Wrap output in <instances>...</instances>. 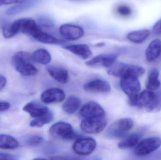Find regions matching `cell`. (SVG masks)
Returning a JSON list of instances; mask_svg holds the SVG:
<instances>
[{"mask_svg": "<svg viewBox=\"0 0 161 160\" xmlns=\"http://www.w3.org/2000/svg\"><path fill=\"white\" fill-rule=\"evenodd\" d=\"M33 38L44 44L62 45L65 43L64 40L57 38L48 33L43 32L41 29L40 27L33 36Z\"/></svg>", "mask_w": 161, "mask_h": 160, "instance_id": "d6986e66", "label": "cell"}, {"mask_svg": "<svg viewBox=\"0 0 161 160\" xmlns=\"http://www.w3.org/2000/svg\"><path fill=\"white\" fill-rule=\"evenodd\" d=\"M50 75L57 81L61 84L68 83L69 79L68 71L63 68L56 66H50L47 68Z\"/></svg>", "mask_w": 161, "mask_h": 160, "instance_id": "ac0fdd59", "label": "cell"}, {"mask_svg": "<svg viewBox=\"0 0 161 160\" xmlns=\"http://www.w3.org/2000/svg\"><path fill=\"white\" fill-rule=\"evenodd\" d=\"M153 31L154 34L158 35H161V19L158 21L153 27Z\"/></svg>", "mask_w": 161, "mask_h": 160, "instance_id": "836d02e7", "label": "cell"}, {"mask_svg": "<svg viewBox=\"0 0 161 160\" xmlns=\"http://www.w3.org/2000/svg\"><path fill=\"white\" fill-rule=\"evenodd\" d=\"M85 91L94 93H108L111 91V87L108 83L99 79L93 80L83 85Z\"/></svg>", "mask_w": 161, "mask_h": 160, "instance_id": "9a60e30c", "label": "cell"}, {"mask_svg": "<svg viewBox=\"0 0 161 160\" xmlns=\"http://www.w3.org/2000/svg\"><path fill=\"white\" fill-rule=\"evenodd\" d=\"M161 145V139L159 137L147 138L140 142L135 147L134 153L137 157L147 156L158 149Z\"/></svg>", "mask_w": 161, "mask_h": 160, "instance_id": "5b68a950", "label": "cell"}, {"mask_svg": "<svg viewBox=\"0 0 161 160\" xmlns=\"http://www.w3.org/2000/svg\"><path fill=\"white\" fill-rule=\"evenodd\" d=\"M38 20L40 26L42 27L50 29L55 27L54 21L50 17L46 16H42Z\"/></svg>", "mask_w": 161, "mask_h": 160, "instance_id": "f546056e", "label": "cell"}, {"mask_svg": "<svg viewBox=\"0 0 161 160\" xmlns=\"http://www.w3.org/2000/svg\"><path fill=\"white\" fill-rule=\"evenodd\" d=\"M161 54V40L155 39L150 42L146 51V58L148 62L157 60Z\"/></svg>", "mask_w": 161, "mask_h": 160, "instance_id": "ffe728a7", "label": "cell"}, {"mask_svg": "<svg viewBox=\"0 0 161 160\" xmlns=\"http://www.w3.org/2000/svg\"><path fill=\"white\" fill-rule=\"evenodd\" d=\"M159 71L157 69H152L148 73L146 87L150 91H156L160 87L161 83L159 80Z\"/></svg>", "mask_w": 161, "mask_h": 160, "instance_id": "7402d4cb", "label": "cell"}, {"mask_svg": "<svg viewBox=\"0 0 161 160\" xmlns=\"http://www.w3.org/2000/svg\"><path fill=\"white\" fill-rule=\"evenodd\" d=\"M33 61L32 55L24 51L16 53L11 59L16 70L24 76H33L37 74V69L33 65Z\"/></svg>", "mask_w": 161, "mask_h": 160, "instance_id": "6da1fadb", "label": "cell"}, {"mask_svg": "<svg viewBox=\"0 0 161 160\" xmlns=\"http://www.w3.org/2000/svg\"><path fill=\"white\" fill-rule=\"evenodd\" d=\"M133 121L130 118L119 119L109 127L106 131V135L111 139L123 138L133 128Z\"/></svg>", "mask_w": 161, "mask_h": 160, "instance_id": "3957f363", "label": "cell"}, {"mask_svg": "<svg viewBox=\"0 0 161 160\" xmlns=\"http://www.w3.org/2000/svg\"><path fill=\"white\" fill-rule=\"evenodd\" d=\"M105 45V43H103V42H100V43H98L96 45V47H103Z\"/></svg>", "mask_w": 161, "mask_h": 160, "instance_id": "ab89813d", "label": "cell"}, {"mask_svg": "<svg viewBox=\"0 0 161 160\" xmlns=\"http://www.w3.org/2000/svg\"><path fill=\"white\" fill-rule=\"evenodd\" d=\"M16 159H17V158L14 155L0 152V160H14Z\"/></svg>", "mask_w": 161, "mask_h": 160, "instance_id": "e575fe53", "label": "cell"}, {"mask_svg": "<svg viewBox=\"0 0 161 160\" xmlns=\"http://www.w3.org/2000/svg\"><path fill=\"white\" fill-rule=\"evenodd\" d=\"M120 86L125 94L129 97L130 103L133 106L140 94L141 84L138 78L127 76L121 78Z\"/></svg>", "mask_w": 161, "mask_h": 160, "instance_id": "277c9868", "label": "cell"}, {"mask_svg": "<svg viewBox=\"0 0 161 160\" xmlns=\"http://www.w3.org/2000/svg\"><path fill=\"white\" fill-rule=\"evenodd\" d=\"M10 107V104L8 102L0 101V112L8 110Z\"/></svg>", "mask_w": 161, "mask_h": 160, "instance_id": "d590c367", "label": "cell"}, {"mask_svg": "<svg viewBox=\"0 0 161 160\" xmlns=\"http://www.w3.org/2000/svg\"><path fill=\"white\" fill-rule=\"evenodd\" d=\"M157 95V106L156 111H158L161 110V88L160 91L156 94Z\"/></svg>", "mask_w": 161, "mask_h": 160, "instance_id": "8d00e7d4", "label": "cell"}, {"mask_svg": "<svg viewBox=\"0 0 161 160\" xmlns=\"http://www.w3.org/2000/svg\"><path fill=\"white\" fill-rule=\"evenodd\" d=\"M50 133L54 138L66 140L72 139L75 135L71 125L64 122L54 124L50 128Z\"/></svg>", "mask_w": 161, "mask_h": 160, "instance_id": "ba28073f", "label": "cell"}, {"mask_svg": "<svg viewBox=\"0 0 161 160\" xmlns=\"http://www.w3.org/2000/svg\"><path fill=\"white\" fill-rule=\"evenodd\" d=\"M51 159H56V160H65L67 159V158L63 156H56V157H53L51 158Z\"/></svg>", "mask_w": 161, "mask_h": 160, "instance_id": "f35d334b", "label": "cell"}, {"mask_svg": "<svg viewBox=\"0 0 161 160\" xmlns=\"http://www.w3.org/2000/svg\"><path fill=\"white\" fill-rule=\"evenodd\" d=\"M65 92L60 88H52L45 90L41 96L42 102L46 104L59 103L65 98Z\"/></svg>", "mask_w": 161, "mask_h": 160, "instance_id": "7c38bea8", "label": "cell"}, {"mask_svg": "<svg viewBox=\"0 0 161 160\" xmlns=\"http://www.w3.org/2000/svg\"><path fill=\"white\" fill-rule=\"evenodd\" d=\"M29 0H0V5H1L19 4L25 3Z\"/></svg>", "mask_w": 161, "mask_h": 160, "instance_id": "d6a6232c", "label": "cell"}, {"mask_svg": "<svg viewBox=\"0 0 161 160\" xmlns=\"http://www.w3.org/2000/svg\"><path fill=\"white\" fill-rule=\"evenodd\" d=\"M24 111L28 113L30 116L37 118L46 114L49 111L46 106L38 101H33L27 103L23 108Z\"/></svg>", "mask_w": 161, "mask_h": 160, "instance_id": "2e32d148", "label": "cell"}, {"mask_svg": "<svg viewBox=\"0 0 161 160\" xmlns=\"http://www.w3.org/2000/svg\"><path fill=\"white\" fill-rule=\"evenodd\" d=\"M19 32L33 37L35 33L39 28L37 23L31 18H22L16 20Z\"/></svg>", "mask_w": 161, "mask_h": 160, "instance_id": "5bb4252c", "label": "cell"}, {"mask_svg": "<svg viewBox=\"0 0 161 160\" xmlns=\"http://www.w3.org/2000/svg\"><path fill=\"white\" fill-rule=\"evenodd\" d=\"M80 115L85 118H94L105 116L102 107L97 102L90 101L83 105L80 109Z\"/></svg>", "mask_w": 161, "mask_h": 160, "instance_id": "4fadbf2b", "label": "cell"}, {"mask_svg": "<svg viewBox=\"0 0 161 160\" xmlns=\"http://www.w3.org/2000/svg\"><path fill=\"white\" fill-rule=\"evenodd\" d=\"M81 104V101L78 97L71 96L68 98L62 106L63 111L69 114H72L77 111Z\"/></svg>", "mask_w": 161, "mask_h": 160, "instance_id": "603a6c76", "label": "cell"}, {"mask_svg": "<svg viewBox=\"0 0 161 160\" xmlns=\"http://www.w3.org/2000/svg\"><path fill=\"white\" fill-rule=\"evenodd\" d=\"M72 1H88V0H72Z\"/></svg>", "mask_w": 161, "mask_h": 160, "instance_id": "60d3db41", "label": "cell"}, {"mask_svg": "<svg viewBox=\"0 0 161 160\" xmlns=\"http://www.w3.org/2000/svg\"><path fill=\"white\" fill-rule=\"evenodd\" d=\"M116 12L120 16L123 17H128L131 15L132 9L128 6L121 5L116 8Z\"/></svg>", "mask_w": 161, "mask_h": 160, "instance_id": "1f68e13d", "label": "cell"}, {"mask_svg": "<svg viewBox=\"0 0 161 160\" xmlns=\"http://www.w3.org/2000/svg\"><path fill=\"white\" fill-rule=\"evenodd\" d=\"M142 133H135L129 136L119 143L118 147L122 149H128L135 147L139 143Z\"/></svg>", "mask_w": 161, "mask_h": 160, "instance_id": "d4e9b609", "label": "cell"}, {"mask_svg": "<svg viewBox=\"0 0 161 160\" xmlns=\"http://www.w3.org/2000/svg\"><path fill=\"white\" fill-rule=\"evenodd\" d=\"M107 120L105 116L85 118L80 124L81 130L88 134H97L106 128Z\"/></svg>", "mask_w": 161, "mask_h": 160, "instance_id": "8992f818", "label": "cell"}, {"mask_svg": "<svg viewBox=\"0 0 161 160\" xmlns=\"http://www.w3.org/2000/svg\"><path fill=\"white\" fill-rule=\"evenodd\" d=\"M69 51L84 60L89 59L92 56V53L88 45L85 44H73L63 47Z\"/></svg>", "mask_w": 161, "mask_h": 160, "instance_id": "e0dca14e", "label": "cell"}, {"mask_svg": "<svg viewBox=\"0 0 161 160\" xmlns=\"http://www.w3.org/2000/svg\"><path fill=\"white\" fill-rule=\"evenodd\" d=\"M19 146V143L10 135L0 134V148L4 149H14Z\"/></svg>", "mask_w": 161, "mask_h": 160, "instance_id": "484cf974", "label": "cell"}, {"mask_svg": "<svg viewBox=\"0 0 161 160\" xmlns=\"http://www.w3.org/2000/svg\"><path fill=\"white\" fill-rule=\"evenodd\" d=\"M150 31L147 29L137 30L129 33L127 35L126 38L132 43L140 44L147 39L150 36Z\"/></svg>", "mask_w": 161, "mask_h": 160, "instance_id": "44dd1931", "label": "cell"}, {"mask_svg": "<svg viewBox=\"0 0 161 160\" xmlns=\"http://www.w3.org/2000/svg\"><path fill=\"white\" fill-rule=\"evenodd\" d=\"M60 34L66 39L75 40L80 39L84 35L83 29L80 26L70 23H65L59 27Z\"/></svg>", "mask_w": 161, "mask_h": 160, "instance_id": "8fae6325", "label": "cell"}, {"mask_svg": "<svg viewBox=\"0 0 161 160\" xmlns=\"http://www.w3.org/2000/svg\"><path fill=\"white\" fill-rule=\"evenodd\" d=\"M33 4H34V3L30 0L21 3L17 4L16 5L8 8L7 10V14L8 15H15L18 14L20 12H22L28 8H30V6Z\"/></svg>", "mask_w": 161, "mask_h": 160, "instance_id": "f1b7e54d", "label": "cell"}, {"mask_svg": "<svg viewBox=\"0 0 161 160\" xmlns=\"http://www.w3.org/2000/svg\"><path fill=\"white\" fill-rule=\"evenodd\" d=\"M117 55L114 54H102L95 56L86 62V65L92 67H111L117 60Z\"/></svg>", "mask_w": 161, "mask_h": 160, "instance_id": "30bf717a", "label": "cell"}, {"mask_svg": "<svg viewBox=\"0 0 161 160\" xmlns=\"http://www.w3.org/2000/svg\"><path fill=\"white\" fill-rule=\"evenodd\" d=\"M6 79L3 75L0 74V92L2 91L6 84Z\"/></svg>", "mask_w": 161, "mask_h": 160, "instance_id": "74e56055", "label": "cell"}, {"mask_svg": "<svg viewBox=\"0 0 161 160\" xmlns=\"http://www.w3.org/2000/svg\"><path fill=\"white\" fill-rule=\"evenodd\" d=\"M31 55L34 61L42 65H46L49 64L52 59L49 52L44 49L36 50Z\"/></svg>", "mask_w": 161, "mask_h": 160, "instance_id": "cb8c5ba5", "label": "cell"}, {"mask_svg": "<svg viewBox=\"0 0 161 160\" xmlns=\"http://www.w3.org/2000/svg\"><path fill=\"white\" fill-rule=\"evenodd\" d=\"M144 73L143 68L124 63L114 64L108 71L109 75L121 78L127 76H134L138 78L143 75Z\"/></svg>", "mask_w": 161, "mask_h": 160, "instance_id": "7a4b0ae2", "label": "cell"}, {"mask_svg": "<svg viewBox=\"0 0 161 160\" xmlns=\"http://www.w3.org/2000/svg\"><path fill=\"white\" fill-rule=\"evenodd\" d=\"M53 113L49 111L46 114L36 118L30 123V126L32 127L40 128L46 124H49L53 121Z\"/></svg>", "mask_w": 161, "mask_h": 160, "instance_id": "4316f807", "label": "cell"}, {"mask_svg": "<svg viewBox=\"0 0 161 160\" xmlns=\"http://www.w3.org/2000/svg\"><path fill=\"white\" fill-rule=\"evenodd\" d=\"M43 142V138L38 135H34L29 137L26 141V144L30 147H36L42 144Z\"/></svg>", "mask_w": 161, "mask_h": 160, "instance_id": "4dcf8cb0", "label": "cell"}, {"mask_svg": "<svg viewBox=\"0 0 161 160\" xmlns=\"http://www.w3.org/2000/svg\"><path fill=\"white\" fill-rule=\"evenodd\" d=\"M96 142L91 138H80L74 144V151L80 156H87L95 149Z\"/></svg>", "mask_w": 161, "mask_h": 160, "instance_id": "9c48e42d", "label": "cell"}, {"mask_svg": "<svg viewBox=\"0 0 161 160\" xmlns=\"http://www.w3.org/2000/svg\"><path fill=\"white\" fill-rule=\"evenodd\" d=\"M133 106L144 108L148 111H156L157 106L156 94L150 90H145L139 94Z\"/></svg>", "mask_w": 161, "mask_h": 160, "instance_id": "52a82bcc", "label": "cell"}, {"mask_svg": "<svg viewBox=\"0 0 161 160\" xmlns=\"http://www.w3.org/2000/svg\"><path fill=\"white\" fill-rule=\"evenodd\" d=\"M3 34L5 38H11L19 33L18 25L16 21L12 23L6 24L3 26Z\"/></svg>", "mask_w": 161, "mask_h": 160, "instance_id": "83f0119b", "label": "cell"}]
</instances>
